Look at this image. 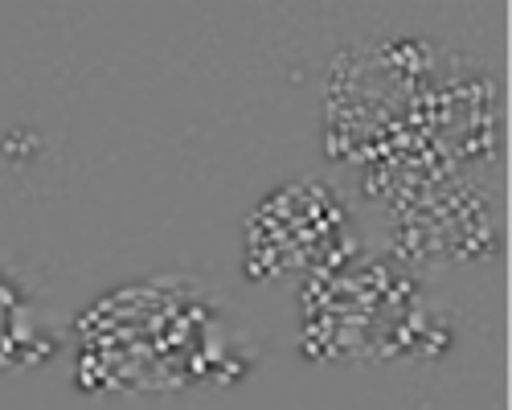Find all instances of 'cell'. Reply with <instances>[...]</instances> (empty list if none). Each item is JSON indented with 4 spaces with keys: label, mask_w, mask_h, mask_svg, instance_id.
<instances>
[{
    "label": "cell",
    "mask_w": 512,
    "mask_h": 410,
    "mask_svg": "<svg viewBox=\"0 0 512 410\" xmlns=\"http://www.w3.org/2000/svg\"><path fill=\"white\" fill-rule=\"evenodd\" d=\"M455 320L447 316V312H439V308H426V320H422V337H418V353H414V361H443L451 349H455Z\"/></svg>",
    "instance_id": "obj_1"
},
{
    "label": "cell",
    "mask_w": 512,
    "mask_h": 410,
    "mask_svg": "<svg viewBox=\"0 0 512 410\" xmlns=\"http://www.w3.org/2000/svg\"><path fill=\"white\" fill-rule=\"evenodd\" d=\"M46 148H50V140L37 128H29V123H13V128H5V164L9 169H29L33 160H41Z\"/></svg>",
    "instance_id": "obj_2"
}]
</instances>
